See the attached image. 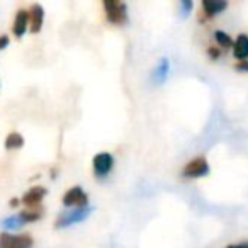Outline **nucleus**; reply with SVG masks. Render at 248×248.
<instances>
[{
	"label": "nucleus",
	"instance_id": "nucleus-1",
	"mask_svg": "<svg viewBox=\"0 0 248 248\" xmlns=\"http://www.w3.org/2000/svg\"><path fill=\"white\" fill-rule=\"evenodd\" d=\"M104 11H106V17L112 24H124L128 21V7L123 2H117V0H104Z\"/></svg>",
	"mask_w": 248,
	"mask_h": 248
},
{
	"label": "nucleus",
	"instance_id": "nucleus-2",
	"mask_svg": "<svg viewBox=\"0 0 248 248\" xmlns=\"http://www.w3.org/2000/svg\"><path fill=\"white\" fill-rule=\"evenodd\" d=\"M92 213V207H75L73 211L70 213H65L58 217V221L55 223L56 228H68V226H73L77 223H82L83 219L89 217V214Z\"/></svg>",
	"mask_w": 248,
	"mask_h": 248
},
{
	"label": "nucleus",
	"instance_id": "nucleus-3",
	"mask_svg": "<svg viewBox=\"0 0 248 248\" xmlns=\"http://www.w3.org/2000/svg\"><path fill=\"white\" fill-rule=\"evenodd\" d=\"M32 236L29 234L0 233V248H31Z\"/></svg>",
	"mask_w": 248,
	"mask_h": 248
},
{
	"label": "nucleus",
	"instance_id": "nucleus-4",
	"mask_svg": "<svg viewBox=\"0 0 248 248\" xmlns=\"http://www.w3.org/2000/svg\"><path fill=\"white\" fill-rule=\"evenodd\" d=\"M209 172V163L204 156H197V158L190 160V162L186 163L182 173L187 179H199V177H204Z\"/></svg>",
	"mask_w": 248,
	"mask_h": 248
},
{
	"label": "nucleus",
	"instance_id": "nucleus-5",
	"mask_svg": "<svg viewBox=\"0 0 248 248\" xmlns=\"http://www.w3.org/2000/svg\"><path fill=\"white\" fill-rule=\"evenodd\" d=\"M63 204L66 207H87L89 206V196L83 192L82 187H72L63 196Z\"/></svg>",
	"mask_w": 248,
	"mask_h": 248
},
{
	"label": "nucleus",
	"instance_id": "nucleus-6",
	"mask_svg": "<svg viewBox=\"0 0 248 248\" xmlns=\"http://www.w3.org/2000/svg\"><path fill=\"white\" fill-rule=\"evenodd\" d=\"M92 165H93V173L97 177H106L107 173L112 170L114 167V158L110 153H97L92 160Z\"/></svg>",
	"mask_w": 248,
	"mask_h": 248
},
{
	"label": "nucleus",
	"instance_id": "nucleus-7",
	"mask_svg": "<svg viewBox=\"0 0 248 248\" xmlns=\"http://www.w3.org/2000/svg\"><path fill=\"white\" fill-rule=\"evenodd\" d=\"M201 7H202V11H201L199 21L202 22L204 16H206V19H211L219 12H223L228 7V2H224V0H202Z\"/></svg>",
	"mask_w": 248,
	"mask_h": 248
},
{
	"label": "nucleus",
	"instance_id": "nucleus-8",
	"mask_svg": "<svg viewBox=\"0 0 248 248\" xmlns=\"http://www.w3.org/2000/svg\"><path fill=\"white\" fill-rule=\"evenodd\" d=\"M46 194H48V190H46L45 187H32V189H29L28 192L22 196L21 201H22V204L28 206V209H38L39 202L45 199Z\"/></svg>",
	"mask_w": 248,
	"mask_h": 248
},
{
	"label": "nucleus",
	"instance_id": "nucleus-9",
	"mask_svg": "<svg viewBox=\"0 0 248 248\" xmlns=\"http://www.w3.org/2000/svg\"><path fill=\"white\" fill-rule=\"evenodd\" d=\"M28 26H29V11H17L14 19V24H12V32H14L16 38H22L28 31Z\"/></svg>",
	"mask_w": 248,
	"mask_h": 248
},
{
	"label": "nucleus",
	"instance_id": "nucleus-10",
	"mask_svg": "<svg viewBox=\"0 0 248 248\" xmlns=\"http://www.w3.org/2000/svg\"><path fill=\"white\" fill-rule=\"evenodd\" d=\"M45 21V11L39 4H34L29 9V24H31V32H39Z\"/></svg>",
	"mask_w": 248,
	"mask_h": 248
},
{
	"label": "nucleus",
	"instance_id": "nucleus-11",
	"mask_svg": "<svg viewBox=\"0 0 248 248\" xmlns=\"http://www.w3.org/2000/svg\"><path fill=\"white\" fill-rule=\"evenodd\" d=\"M233 56L238 62H247L248 60V34H240L234 39Z\"/></svg>",
	"mask_w": 248,
	"mask_h": 248
},
{
	"label": "nucleus",
	"instance_id": "nucleus-12",
	"mask_svg": "<svg viewBox=\"0 0 248 248\" xmlns=\"http://www.w3.org/2000/svg\"><path fill=\"white\" fill-rule=\"evenodd\" d=\"M169 72H170V62L167 58H162L158 62V65L155 66L152 73V78L155 80V83H163L169 77Z\"/></svg>",
	"mask_w": 248,
	"mask_h": 248
},
{
	"label": "nucleus",
	"instance_id": "nucleus-13",
	"mask_svg": "<svg viewBox=\"0 0 248 248\" xmlns=\"http://www.w3.org/2000/svg\"><path fill=\"white\" fill-rule=\"evenodd\" d=\"M24 146V138H22L19 133H11L5 140V148L7 150H17Z\"/></svg>",
	"mask_w": 248,
	"mask_h": 248
},
{
	"label": "nucleus",
	"instance_id": "nucleus-14",
	"mask_svg": "<svg viewBox=\"0 0 248 248\" xmlns=\"http://www.w3.org/2000/svg\"><path fill=\"white\" fill-rule=\"evenodd\" d=\"M19 217L22 219V223L28 224V223H34L41 217V211L39 209H26L19 213Z\"/></svg>",
	"mask_w": 248,
	"mask_h": 248
},
{
	"label": "nucleus",
	"instance_id": "nucleus-15",
	"mask_svg": "<svg viewBox=\"0 0 248 248\" xmlns=\"http://www.w3.org/2000/svg\"><path fill=\"white\" fill-rule=\"evenodd\" d=\"M214 41H216V45L221 46V48H231V46L234 45L233 39H231L230 36H228L226 32H223V31L214 32Z\"/></svg>",
	"mask_w": 248,
	"mask_h": 248
},
{
	"label": "nucleus",
	"instance_id": "nucleus-16",
	"mask_svg": "<svg viewBox=\"0 0 248 248\" xmlns=\"http://www.w3.org/2000/svg\"><path fill=\"white\" fill-rule=\"evenodd\" d=\"M2 226L7 228V230H17V228L24 226V223H22V219L17 214V216H9L7 219L2 221Z\"/></svg>",
	"mask_w": 248,
	"mask_h": 248
},
{
	"label": "nucleus",
	"instance_id": "nucleus-17",
	"mask_svg": "<svg viewBox=\"0 0 248 248\" xmlns=\"http://www.w3.org/2000/svg\"><path fill=\"white\" fill-rule=\"evenodd\" d=\"M179 7H180V14H182L184 17H187L189 12L194 9V4L190 0H182V2H179Z\"/></svg>",
	"mask_w": 248,
	"mask_h": 248
},
{
	"label": "nucleus",
	"instance_id": "nucleus-18",
	"mask_svg": "<svg viewBox=\"0 0 248 248\" xmlns=\"http://www.w3.org/2000/svg\"><path fill=\"white\" fill-rule=\"evenodd\" d=\"M207 55H209L211 60H217L221 56V49L217 48V46H209V48H207Z\"/></svg>",
	"mask_w": 248,
	"mask_h": 248
},
{
	"label": "nucleus",
	"instance_id": "nucleus-19",
	"mask_svg": "<svg viewBox=\"0 0 248 248\" xmlns=\"http://www.w3.org/2000/svg\"><path fill=\"white\" fill-rule=\"evenodd\" d=\"M234 68H236L238 72H248V60L247 62H238Z\"/></svg>",
	"mask_w": 248,
	"mask_h": 248
},
{
	"label": "nucleus",
	"instance_id": "nucleus-20",
	"mask_svg": "<svg viewBox=\"0 0 248 248\" xmlns=\"http://www.w3.org/2000/svg\"><path fill=\"white\" fill-rule=\"evenodd\" d=\"M9 46V36H5V34H2L0 36V51L4 48H7Z\"/></svg>",
	"mask_w": 248,
	"mask_h": 248
},
{
	"label": "nucleus",
	"instance_id": "nucleus-21",
	"mask_svg": "<svg viewBox=\"0 0 248 248\" xmlns=\"http://www.w3.org/2000/svg\"><path fill=\"white\" fill-rule=\"evenodd\" d=\"M226 248H248V243H241V245H230Z\"/></svg>",
	"mask_w": 248,
	"mask_h": 248
},
{
	"label": "nucleus",
	"instance_id": "nucleus-22",
	"mask_svg": "<svg viewBox=\"0 0 248 248\" xmlns=\"http://www.w3.org/2000/svg\"><path fill=\"white\" fill-rule=\"evenodd\" d=\"M16 206H19V199H12L11 201V207H16Z\"/></svg>",
	"mask_w": 248,
	"mask_h": 248
}]
</instances>
